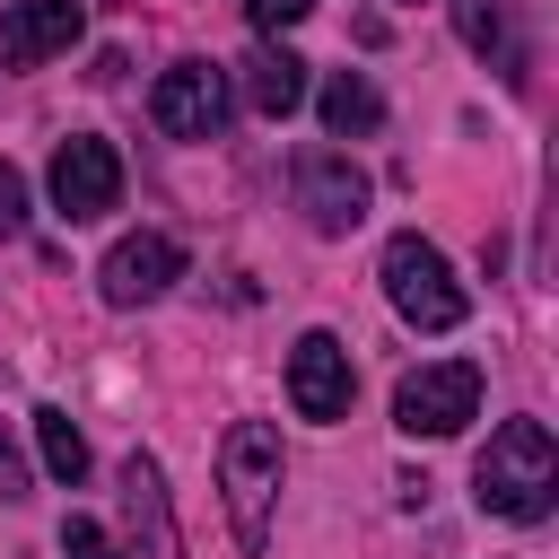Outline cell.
<instances>
[{"label":"cell","instance_id":"8fae6325","mask_svg":"<svg viewBox=\"0 0 559 559\" xmlns=\"http://www.w3.org/2000/svg\"><path fill=\"white\" fill-rule=\"evenodd\" d=\"M122 524H131V559H183L175 507H166V472H157L148 454L122 463Z\"/></svg>","mask_w":559,"mask_h":559},{"label":"cell","instance_id":"30bf717a","mask_svg":"<svg viewBox=\"0 0 559 559\" xmlns=\"http://www.w3.org/2000/svg\"><path fill=\"white\" fill-rule=\"evenodd\" d=\"M79 26H87V9H79V0H17V9L0 17V61H9V70H35V61L70 52V44H79Z\"/></svg>","mask_w":559,"mask_h":559},{"label":"cell","instance_id":"5b68a950","mask_svg":"<svg viewBox=\"0 0 559 559\" xmlns=\"http://www.w3.org/2000/svg\"><path fill=\"white\" fill-rule=\"evenodd\" d=\"M44 183H52V210L79 227V218H105L114 201H122V148L114 140H96V131H70L61 148H52V166H44Z\"/></svg>","mask_w":559,"mask_h":559},{"label":"cell","instance_id":"ba28073f","mask_svg":"<svg viewBox=\"0 0 559 559\" xmlns=\"http://www.w3.org/2000/svg\"><path fill=\"white\" fill-rule=\"evenodd\" d=\"M288 402H297V419H349V402H358V367H349V349H341V332H306L297 349H288Z\"/></svg>","mask_w":559,"mask_h":559},{"label":"cell","instance_id":"9c48e42d","mask_svg":"<svg viewBox=\"0 0 559 559\" xmlns=\"http://www.w3.org/2000/svg\"><path fill=\"white\" fill-rule=\"evenodd\" d=\"M175 271H183V245L157 236V227H140V236H122V245L96 262V288H105V306H148V297L175 288Z\"/></svg>","mask_w":559,"mask_h":559},{"label":"cell","instance_id":"3957f363","mask_svg":"<svg viewBox=\"0 0 559 559\" xmlns=\"http://www.w3.org/2000/svg\"><path fill=\"white\" fill-rule=\"evenodd\" d=\"M384 297H393V314H402L411 332H454V323L472 314V288L454 280V262H445L419 227L384 236Z\"/></svg>","mask_w":559,"mask_h":559},{"label":"cell","instance_id":"4fadbf2b","mask_svg":"<svg viewBox=\"0 0 559 559\" xmlns=\"http://www.w3.org/2000/svg\"><path fill=\"white\" fill-rule=\"evenodd\" d=\"M454 9V35L480 52V61H498L507 79H524V44H515V9L507 0H445Z\"/></svg>","mask_w":559,"mask_h":559},{"label":"cell","instance_id":"52a82bcc","mask_svg":"<svg viewBox=\"0 0 559 559\" xmlns=\"http://www.w3.org/2000/svg\"><path fill=\"white\" fill-rule=\"evenodd\" d=\"M148 122L166 140H218L227 131V70L218 61H175L157 87H148Z\"/></svg>","mask_w":559,"mask_h":559},{"label":"cell","instance_id":"5bb4252c","mask_svg":"<svg viewBox=\"0 0 559 559\" xmlns=\"http://www.w3.org/2000/svg\"><path fill=\"white\" fill-rule=\"evenodd\" d=\"M314 105H323V131H332V140H367V131L384 122V96L367 87V70H332Z\"/></svg>","mask_w":559,"mask_h":559},{"label":"cell","instance_id":"2e32d148","mask_svg":"<svg viewBox=\"0 0 559 559\" xmlns=\"http://www.w3.org/2000/svg\"><path fill=\"white\" fill-rule=\"evenodd\" d=\"M61 559H122V550H114V533H105L96 515H70V524H61Z\"/></svg>","mask_w":559,"mask_h":559},{"label":"cell","instance_id":"e0dca14e","mask_svg":"<svg viewBox=\"0 0 559 559\" xmlns=\"http://www.w3.org/2000/svg\"><path fill=\"white\" fill-rule=\"evenodd\" d=\"M0 236H26V175L0 157Z\"/></svg>","mask_w":559,"mask_h":559},{"label":"cell","instance_id":"7c38bea8","mask_svg":"<svg viewBox=\"0 0 559 559\" xmlns=\"http://www.w3.org/2000/svg\"><path fill=\"white\" fill-rule=\"evenodd\" d=\"M245 105L271 114V122H288V114L306 105V61H297L288 44H262V52L245 61Z\"/></svg>","mask_w":559,"mask_h":559},{"label":"cell","instance_id":"6da1fadb","mask_svg":"<svg viewBox=\"0 0 559 559\" xmlns=\"http://www.w3.org/2000/svg\"><path fill=\"white\" fill-rule=\"evenodd\" d=\"M472 498L480 515H507V524H542L550 498H559V445L542 419H498L480 463H472Z\"/></svg>","mask_w":559,"mask_h":559},{"label":"cell","instance_id":"8992f818","mask_svg":"<svg viewBox=\"0 0 559 559\" xmlns=\"http://www.w3.org/2000/svg\"><path fill=\"white\" fill-rule=\"evenodd\" d=\"M288 183H297V210L314 236H349L367 218V166H349V148H297Z\"/></svg>","mask_w":559,"mask_h":559},{"label":"cell","instance_id":"9a60e30c","mask_svg":"<svg viewBox=\"0 0 559 559\" xmlns=\"http://www.w3.org/2000/svg\"><path fill=\"white\" fill-rule=\"evenodd\" d=\"M35 454H44V472H52L61 489H79V480H87V437H79V419H70V411H52V402L35 411Z\"/></svg>","mask_w":559,"mask_h":559},{"label":"cell","instance_id":"d6986e66","mask_svg":"<svg viewBox=\"0 0 559 559\" xmlns=\"http://www.w3.org/2000/svg\"><path fill=\"white\" fill-rule=\"evenodd\" d=\"M0 498H26V472H17V445L0 437Z\"/></svg>","mask_w":559,"mask_h":559},{"label":"cell","instance_id":"ac0fdd59","mask_svg":"<svg viewBox=\"0 0 559 559\" xmlns=\"http://www.w3.org/2000/svg\"><path fill=\"white\" fill-rule=\"evenodd\" d=\"M245 9H253V26H262V35H280V26H297L314 0H245Z\"/></svg>","mask_w":559,"mask_h":559},{"label":"cell","instance_id":"277c9868","mask_svg":"<svg viewBox=\"0 0 559 559\" xmlns=\"http://www.w3.org/2000/svg\"><path fill=\"white\" fill-rule=\"evenodd\" d=\"M480 419V367L472 358H428L393 384V428L402 437H463Z\"/></svg>","mask_w":559,"mask_h":559},{"label":"cell","instance_id":"7a4b0ae2","mask_svg":"<svg viewBox=\"0 0 559 559\" xmlns=\"http://www.w3.org/2000/svg\"><path fill=\"white\" fill-rule=\"evenodd\" d=\"M280 480H288V463H280L271 419H236V428L218 437V498H227V524H236V542H245V550H271Z\"/></svg>","mask_w":559,"mask_h":559}]
</instances>
